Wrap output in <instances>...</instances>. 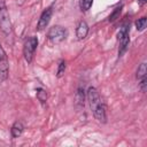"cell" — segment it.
Listing matches in <instances>:
<instances>
[{"label":"cell","mask_w":147,"mask_h":147,"mask_svg":"<svg viewBox=\"0 0 147 147\" xmlns=\"http://www.w3.org/2000/svg\"><path fill=\"white\" fill-rule=\"evenodd\" d=\"M146 74H147V68H146V63L145 62H142L139 67H138V70H137V79L138 80H140V79H142V78H145L146 77Z\"/></svg>","instance_id":"7c38bea8"},{"label":"cell","mask_w":147,"mask_h":147,"mask_svg":"<svg viewBox=\"0 0 147 147\" xmlns=\"http://www.w3.org/2000/svg\"><path fill=\"white\" fill-rule=\"evenodd\" d=\"M87 33H88V25H87V23L85 21H80L78 23V25H77V29H76V36H77V38L79 40H83V39L86 38Z\"/></svg>","instance_id":"9c48e42d"},{"label":"cell","mask_w":147,"mask_h":147,"mask_svg":"<svg viewBox=\"0 0 147 147\" xmlns=\"http://www.w3.org/2000/svg\"><path fill=\"white\" fill-rule=\"evenodd\" d=\"M52 14H53V10L52 8H47L46 10H44L40 15V18L38 21V24H37V30L38 31H42L49 23L51 18H52Z\"/></svg>","instance_id":"52a82bcc"},{"label":"cell","mask_w":147,"mask_h":147,"mask_svg":"<svg viewBox=\"0 0 147 147\" xmlns=\"http://www.w3.org/2000/svg\"><path fill=\"white\" fill-rule=\"evenodd\" d=\"M0 29L5 36H9L13 31L11 21H10L9 13H8L6 6L0 8Z\"/></svg>","instance_id":"277c9868"},{"label":"cell","mask_w":147,"mask_h":147,"mask_svg":"<svg viewBox=\"0 0 147 147\" xmlns=\"http://www.w3.org/2000/svg\"><path fill=\"white\" fill-rule=\"evenodd\" d=\"M118 41H119V48H118V56H122L127 47H129V42H130V37H129V25L124 24L122 25L121 30L118 31Z\"/></svg>","instance_id":"3957f363"},{"label":"cell","mask_w":147,"mask_h":147,"mask_svg":"<svg viewBox=\"0 0 147 147\" xmlns=\"http://www.w3.org/2000/svg\"><path fill=\"white\" fill-rule=\"evenodd\" d=\"M9 75V64H8V57L3 49V47L0 44V78L6 80Z\"/></svg>","instance_id":"5b68a950"},{"label":"cell","mask_w":147,"mask_h":147,"mask_svg":"<svg viewBox=\"0 0 147 147\" xmlns=\"http://www.w3.org/2000/svg\"><path fill=\"white\" fill-rule=\"evenodd\" d=\"M84 101H85V91L84 87H78L77 92H76V103L78 106H84Z\"/></svg>","instance_id":"8fae6325"},{"label":"cell","mask_w":147,"mask_h":147,"mask_svg":"<svg viewBox=\"0 0 147 147\" xmlns=\"http://www.w3.org/2000/svg\"><path fill=\"white\" fill-rule=\"evenodd\" d=\"M36 94H37V99L41 102V103H45L46 101H47V92L44 90V88H37L36 90Z\"/></svg>","instance_id":"4fadbf2b"},{"label":"cell","mask_w":147,"mask_h":147,"mask_svg":"<svg viewBox=\"0 0 147 147\" xmlns=\"http://www.w3.org/2000/svg\"><path fill=\"white\" fill-rule=\"evenodd\" d=\"M147 79H146V77L145 78H142V79H140V83H139V85H140V90H141V92H146V85H147Z\"/></svg>","instance_id":"ac0fdd59"},{"label":"cell","mask_w":147,"mask_h":147,"mask_svg":"<svg viewBox=\"0 0 147 147\" xmlns=\"http://www.w3.org/2000/svg\"><path fill=\"white\" fill-rule=\"evenodd\" d=\"M121 11H122V6H119V7L115 8V9H114V11L111 13V15L109 16V22H114L115 20H117V18L119 17Z\"/></svg>","instance_id":"9a60e30c"},{"label":"cell","mask_w":147,"mask_h":147,"mask_svg":"<svg viewBox=\"0 0 147 147\" xmlns=\"http://www.w3.org/2000/svg\"><path fill=\"white\" fill-rule=\"evenodd\" d=\"M38 46V39L37 37H29L23 45V55L28 63H31L34 56V52Z\"/></svg>","instance_id":"6da1fadb"},{"label":"cell","mask_w":147,"mask_h":147,"mask_svg":"<svg viewBox=\"0 0 147 147\" xmlns=\"http://www.w3.org/2000/svg\"><path fill=\"white\" fill-rule=\"evenodd\" d=\"M24 1H25V0H16V2H17L18 5H23V3H24Z\"/></svg>","instance_id":"44dd1931"},{"label":"cell","mask_w":147,"mask_h":147,"mask_svg":"<svg viewBox=\"0 0 147 147\" xmlns=\"http://www.w3.org/2000/svg\"><path fill=\"white\" fill-rule=\"evenodd\" d=\"M146 24H147V18L146 17H141L136 22V28H137L138 31H142L146 28Z\"/></svg>","instance_id":"5bb4252c"},{"label":"cell","mask_w":147,"mask_h":147,"mask_svg":"<svg viewBox=\"0 0 147 147\" xmlns=\"http://www.w3.org/2000/svg\"><path fill=\"white\" fill-rule=\"evenodd\" d=\"M86 98L88 100V105H90L91 110H94L95 107L101 102L100 94L95 87H88V90L86 92Z\"/></svg>","instance_id":"8992f818"},{"label":"cell","mask_w":147,"mask_h":147,"mask_svg":"<svg viewBox=\"0 0 147 147\" xmlns=\"http://www.w3.org/2000/svg\"><path fill=\"white\" fill-rule=\"evenodd\" d=\"M6 6V1L5 0H0V8L1 7H5Z\"/></svg>","instance_id":"ffe728a7"},{"label":"cell","mask_w":147,"mask_h":147,"mask_svg":"<svg viewBox=\"0 0 147 147\" xmlns=\"http://www.w3.org/2000/svg\"><path fill=\"white\" fill-rule=\"evenodd\" d=\"M106 110H107L106 109V105L102 103V102H100L95 107V109L92 110L95 119H98L100 123H106L107 122V113H106Z\"/></svg>","instance_id":"ba28073f"},{"label":"cell","mask_w":147,"mask_h":147,"mask_svg":"<svg viewBox=\"0 0 147 147\" xmlns=\"http://www.w3.org/2000/svg\"><path fill=\"white\" fill-rule=\"evenodd\" d=\"M146 1H147V0H139V1H138V2H139V6H144V5L146 3Z\"/></svg>","instance_id":"d6986e66"},{"label":"cell","mask_w":147,"mask_h":147,"mask_svg":"<svg viewBox=\"0 0 147 147\" xmlns=\"http://www.w3.org/2000/svg\"><path fill=\"white\" fill-rule=\"evenodd\" d=\"M68 36V31L67 29H64L61 25H54L49 29L48 33H47V38L53 42V44H59L61 41H63Z\"/></svg>","instance_id":"7a4b0ae2"},{"label":"cell","mask_w":147,"mask_h":147,"mask_svg":"<svg viewBox=\"0 0 147 147\" xmlns=\"http://www.w3.org/2000/svg\"><path fill=\"white\" fill-rule=\"evenodd\" d=\"M23 130H24V126H23V124L21 123V122H15L14 124H13V126H11V129H10V132H11V136H13V138H18L22 133H23Z\"/></svg>","instance_id":"30bf717a"},{"label":"cell","mask_w":147,"mask_h":147,"mask_svg":"<svg viewBox=\"0 0 147 147\" xmlns=\"http://www.w3.org/2000/svg\"><path fill=\"white\" fill-rule=\"evenodd\" d=\"M65 67H67L65 61H61V62H60V64H59L57 74H56V76H57V77H62V76H63V74H64V71H65Z\"/></svg>","instance_id":"e0dca14e"},{"label":"cell","mask_w":147,"mask_h":147,"mask_svg":"<svg viewBox=\"0 0 147 147\" xmlns=\"http://www.w3.org/2000/svg\"><path fill=\"white\" fill-rule=\"evenodd\" d=\"M93 3V0H80V8L84 11H87Z\"/></svg>","instance_id":"2e32d148"}]
</instances>
